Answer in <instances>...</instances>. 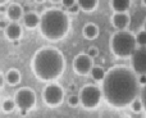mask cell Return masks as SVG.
<instances>
[{"label": "cell", "mask_w": 146, "mask_h": 118, "mask_svg": "<svg viewBox=\"0 0 146 118\" xmlns=\"http://www.w3.org/2000/svg\"><path fill=\"white\" fill-rule=\"evenodd\" d=\"M103 98L113 108H126L140 96L141 85L135 71L126 65H115L106 71L101 82Z\"/></svg>", "instance_id": "obj_1"}, {"label": "cell", "mask_w": 146, "mask_h": 118, "mask_svg": "<svg viewBox=\"0 0 146 118\" xmlns=\"http://www.w3.org/2000/svg\"><path fill=\"white\" fill-rule=\"evenodd\" d=\"M31 67L37 80L50 82L63 75L66 69V58L59 49L44 46L33 54Z\"/></svg>", "instance_id": "obj_2"}, {"label": "cell", "mask_w": 146, "mask_h": 118, "mask_svg": "<svg viewBox=\"0 0 146 118\" xmlns=\"http://www.w3.org/2000/svg\"><path fill=\"white\" fill-rule=\"evenodd\" d=\"M40 32L46 40L59 41L66 37L71 28V21L64 10L48 9L40 15Z\"/></svg>", "instance_id": "obj_3"}, {"label": "cell", "mask_w": 146, "mask_h": 118, "mask_svg": "<svg viewBox=\"0 0 146 118\" xmlns=\"http://www.w3.org/2000/svg\"><path fill=\"white\" fill-rule=\"evenodd\" d=\"M137 49L136 35L128 30L115 31L110 37V50L114 57L121 59L131 58L133 51Z\"/></svg>", "instance_id": "obj_4"}, {"label": "cell", "mask_w": 146, "mask_h": 118, "mask_svg": "<svg viewBox=\"0 0 146 118\" xmlns=\"http://www.w3.org/2000/svg\"><path fill=\"white\" fill-rule=\"evenodd\" d=\"M80 101L81 105L86 109H95L99 107L101 99H103V91L101 87L92 83H87L80 90Z\"/></svg>", "instance_id": "obj_5"}, {"label": "cell", "mask_w": 146, "mask_h": 118, "mask_svg": "<svg viewBox=\"0 0 146 118\" xmlns=\"http://www.w3.org/2000/svg\"><path fill=\"white\" fill-rule=\"evenodd\" d=\"M36 93L30 87H21L19 90L15 91L14 94V101L15 105L21 109L23 114L26 112L31 111L36 105Z\"/></svg>", "instance_id": "obj_6"}, {"label": "cell", "mask_w": 146, "mask_h": 118, "mask_svg": "<svg viewBox=\"0 0 146 118\" xmlns=\"http://www.w3.org/2000/svg\"><path fill=\"white\" fill-rule=\"evenodd\" d=\"M42 99L45 104L51 108H56V107L62 105L64 101V90L60 85L58 83H50L46 85L42 91Z\"/></svg>", "instance_id": "obj_7"}, {"label": "cell", "mask_w": 146, "mask_h": 118, "mask_svg": "<svg viewBox=\"0 0 146 118\" xmlns=\"http://www.w3.org/2000/svg\"><path fill=\"white\" fill-rule=\"evenodd\" d=\"M94 67V59L87 53H80L73 59V71L80 76L90 75Z\"/></svg>", "instance_id": "obj_8"}, {"label": "cell", "mask_w": 146, "mask_h": 118, "mask_svg": "<svg viewBox=\"0 0 146 118\" xmlns=\"http://www.w3.org/2000/svg\"><path fill=\"white\" fill-rule=\"evenodd\" d=\"M131 68L137 76L146 75V48L137 46V49L131 55Z\"/></svg>", "instance_id": "obj_9"}, {"label": "cell", "mask_w": 146, "mask_h": 118, "mask_svg": "<svg viewBox=\"0 0 146 118\" xmlns=\"http://www.w3.org/2000/svg\"><path fill=\"white\" fill-rule=\"evenodd\" d=\"M111 26L115 28L117 31H123L128 30L129 23H131V15L128 12H122V13H114L110 18Z\"/></svg>", "instance_id": "obj_10"}, {"label": "cell", "mask_w": 146, "mask_h": 118, "mask_svg": "<svg viewBox=\"0 0 146 118\" xmlns=\"http://www.w3.org/2000/svg\"><path fill=\"white\" fill-rule=\"evenodd\" d=\"M4 33H5V37L10 41L19 40L21 36H22V27H21L19 23L12 22L7 26V28L4 30Z\"/></svg>", "instance_id": "obj_11"}, {"label": "cell", "mask_w": 146, "mask_h": 118, "mask_svg": "<svg viewBox=\"0 0 146 118\" xmlns=\"http://www.w3.org/2000/svg\"><path fill=\"white\" fill-rule=\"evenodd\" d=\"M82 35L86 40H95L99 36V26L95 25L94 22H87L82 28Z\"/></svg>", "instance_id": "obj_12"}, {"label": "cell", "mask_w": 146, "mask_h": 118, "mask_svg": "<svg viewBox=\"0 0 146 118\" xmlns=\"http://www.w3.org/2000/svg\"><path fill=\"white\" fill-rule=\"evenodd\" d=\"M22 19H23V25H25V27L30 28V30L38 27V25H40V15H38L36 12L26 13V14H23Z\"/></svg>", "instance_id": "obj_13"}, {"label": "cell", "mask_w": 146, "mask_h": 118, "mask_svg": "<svg viewBox=\"0 0 146 118\" xmlns=\"http://www.w3.org/2000/svg\"><path fill=\"white\" fill-rule=\"evenodd\" d=\"M7 17L12 22H17L21 18H23V8L19 4H10L8 5L7 9Z\"/></svg>", "instance_id": "obj_14"}, {"label": "cell", "mask_w": 146, "mask_h": 118, "mask_svg": "<svg viewBox=\"0 0 146 118\" xmlns=\"http://www.w3.org/2000/svg\"><path fill=\"white\" fill-rule=\"evenodd\" d=\"M110 7L114 13L128 12L131 7V0H110Z\"/></svg>", "instance_id": "obj_15"}, {"label": "cell", "mask_w": 146, "mask_h": 118, "mask_svg": "<svg viewBox=\"0 0 146 118\" xmlns=\"http://www.w3.org/2000/svg\"><path fill=\"white\" fill-rule=\"evenodd\" d=\"M4 76H5V82L10 86H15L21 82V72L18 69H15V68L8 69Z\"/></svg>", "instance_id": "obj_16"}, {"label": "cell", "mask_w": 146, "mask_h": 118, "mask_svg": "<svg viewBox=\"0 0 146 118\" xmlns=\"http://www.w3.org/2000/svg\"><path fill=\"white\" fill-rule=\"evenodd\" d=\"M77 4L80 5L81 10L86 13H91L98 8L99 0H77Z\"/></svg>", "instance_id": "obj_17"}, {"label": "cell", "mask_w": 146, "mask_h": 118, "mask_svg": "<svg viewBox=\"0 0 146 118\" xmlns=\"http://www.w3.org/2000/svg\"><path fill=\"white\" fill-rule=\"evenodd\" d=\"M105 73H106V71L104 69L103 67H100V65H94L90 72V76L96 82H103L104 77H105Z\"/></svg>", "instance_id": "obj_18"}, {"label": "cell", "mask_w": 146, "mask_h": 118, "mask_svg": "<svg viewBox=\"0 0 146 118\" xmlns=\"http://www.w3.org/2000/svg\"><path fill=\"white\" fill-rule=\"evenodd\" d=\"M15 107L17 105H15L14 99H7V100H4L3 104H1V108L5 113H10V112H13L15 109Z\"/></svg>", "instance_id": "obj_19"}, {"label": "cell", "mask_w": 146, "mask_h": 118, "mask_svg": "<svg viewBox=\"0 0 146 118\" xmlns=\"http://www.w3.org/2000/svg\"><path fill=\"white\" fill-rule=\"evenodd\" d=\"M129 107H131V111L133 112V113H140V112L144 111V104H142V100L140 99V96L135 99V100L129 104Z\"/></svg>", "instance_id": "obj_20"}, {"label": "cell", "mask_w": 146, "mask_h": 118, "mask_svg": "<svg viewBox=\"0 0 146 118\" xmlns=\"http://www.w3.org/2000/svg\"><path fill=\"white\" fill-rule=\"evenodd\" d=\"M136 41H137V46H145L146 48V31L144 28L136 33Z\"/></svg>", "instance_id": "obj_21"}, {"label": "cell", "mask_w": 146, "mask_h": 118, "mask_svg": "<svg viewBox=\"0 0 146 118\" xmlns=\"http://www.w3.org/2000/svg\"><path fill=\"white\" fill-rule=\"evenodd\" d=\"M81 104L80 101V95H76V94H72L71 96L68 98V105L72 107V108H76Z\"/></svg>", "instance_id": "obj_22"}, {"label": "cell", "mask_w": 146, "mask_h": 118, "mask_svg": "<svg viewBox=\"0 0 146 118\" xmlns=\"http://www.w3.org/2000/svg\"><path fill=\"white\" fill-rule=\"evenodd\" d=\"M140 99L142 100V104H144V111L146 112V83L141 86V91H140Z\"/></svg>", "instance_id": "obj_23"}, {"label": "cell", "mask_w": 146, "mask_h": 118, "mask_svg": "<svg viewBox=\"0 0 146 118\" xmlns=\"http://www.w3.org/2000/svg\"><path fill=\"white\" fill-rule=\"evenodd\" d=\"M87 54L92 59L98 58V57H99V49L96 48V46H90V48H88V50H87Z\"/></svg>", "instance_id": "obj_24"}, {"label": "cell", "mask_w": 146, "mask_h": 118, "mask_svg": "<svg viewBox=\"0 0 146 118\" xmlns=\"http://www.w3.org/2000/svg\"><path fill=\"white\" fill-rule=\"evenodd\" d=\"M80 10H81V8H80V5H78L77 3H74L72 7L68 8V13H72V14H76V13H78Z\"/></svg>", "instance_id": "obj_25"}, {"label": "cell", "mask_w": 146, "mask_h": 118, "mask_svg": "<svg viewBox=\"0 0 146 118\" xmlns=\"http://www.w3.org/2000/svg\"><path fill=\"white\" fill-rule=\"evenodd\" d=\"M60 3L63 4L64 8H67V9H68L69 7H72V5L74 4V3H77V0H62Z\"/></svg>", "instance_id": "obj_26"}, {"label": "cell", "mask_w": 146, "mask_h": 118, "mask_svg": "<svg viewBox=\"0 0 146 118\" xmlns=\"http://www.w3.org/2000/svg\"><path fill=\"white\" fill-rule=\"evenodd\" d=\"M8 25H9V23H8L7 21H4V19H1V21H0V28H1V30H5Z\"/></svg>", "instance_id": "obj_27"}, {"label": "cell", "mask_w": 146, "mask_h": 118, "mask_svg": "<svg viewBox=\"0 0 146 118\" xmlns=\"http://www.w3.org/2000/svg\"><path fill=\"white\" fill-rule=\"evenodd\" d=\"M4 83H5V76L3 75V73H0V87H1Z\"/></svg>", "instance_id": "obj_28"}, {"label": "cell", "mask_w": 146, "mask_h": 118, "mask_svg": "<svg viewBox=\"0 0 146 118\" xmlns=\"http://www.w3.org/2000/svg\"><path fill=\"white\" fill-rule=\"evenodd\" d=\"M142 28L146 31V17H145V19H144V26H142Z\"/></svg>", "instance_id": "obj_29"}, {"label": "cell", "mask_w": 146, "mask_h": 118, "mask_svg": "<svg viewBox=\"0 0 146 118\" xmlns=\"http://www.w3.org/2000/svg\"><path fill=\"white\" fill-rule=\"evenodd\" d=\"M8 0H0V5H3V4H5Z\"/></svg>", "instance_id": "obj_30"}, {"label": "cell", "mask_w": 146, "mask_h": 118, "mask_svg": "<svg viewBox=\"0 0 146 118\" xmlns=\"http://www.w3.org/2000/svg\"><path fill=\"white\" fill-rule=\"evenodd\" d=\"M141 3H142V5H144V7H146V0H141Z\"/></svg>", "instance_id": "obj_31"}, {"label": "cell", "mask_w": 146, "mask_h": 118, "mask_svg": "<svg viewBox=\"0 0 146 118\" xmlns=\"http://www.w3.org/2000/svg\"><path fill=\"white\" fill-rule=\"evenodd\" d=\"M50 1H53V3H59V1H62V0H50Z\"/></svg>", "instance_id": "obj_32"}, {"label": "cell", "mask_w": 146, "mask_h": 118, "mask_svg": "<svg viewBox=\"0 0 146 118\" xmlns=\"http://www.w3.org/2000/svg\"><path fill=\"white\" fill-rule=\"evenodd\" d=\"M36 1H37V3H44L45 0H36Z\"/></svg>", "instance_id": "obj_33"}]
</instances>
